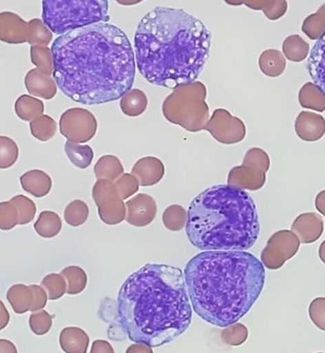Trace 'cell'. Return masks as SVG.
<instances>
[{
    "label": "cell",
    "instance_id": "cell-26",
    "mask_svg": "<svg viewBox=\"0 0 325 353\" xmlns=\"http://www.w3.org/2000/svg\"><path fill=\"white\" fill-rule=\"evenodd\" d=\"M65 152L71 163L80 170L88 168L95 157L93 148L90 145H81L79 143H75L69 139H67L66 143H65Z\"/></svg>",
    "mask_w": 325,
    "mask_h": 353
},
{
    "label": "cell",
    "instance_id": "cell-1",
    "mask_svg": "<svg viewBox=\"0 0 325 353\" xmlns=\"http://www.w3.org/2000/svg\"><path fill=\"white\" fill-rule=\"evenodd\" d=\"M51 52L53 77L74 102L88 105L114 102L134 86L136 54L127 34L109 22L60 35Z\"/></svg>",
    "mask_w": 325,
    "mask_h": 353
},
{
    "label": "cell",
    "instance_id": "cell-5",
    "mask_svg": "<svg viewBox=\"0 0 325 353\" xmlns=\"http://www.w3.org/2000/svg\"><path fill=\"white\" fill-rule=\"evenodd\" d=\"M185 227L190 243L202 251L248 250L261 230L254 200L229 184L199 193L190 203Z\"/></svg>",
    "mask_w": 325,
    "mask_h": 353
},
{
    "label": "cell",
    "instance_id": "cell-45",
    "mask_svg": "<svg viewBox=\"0 0 325 353\" xmlns=\"http://www.w3.org/2000/svg\"><path fill=\"white\" fill-rule=\"evenodd\" d=\"M309 318L315 327L325 332V298H317L308 307Z\"/></svg>",
    "mask_w": 325,
    "mask_h": 353
},
{
    "label": "cell",
    "instance_id": "cell-2",
    "mask_svg": "<svg viewBox=\"0 0 325 353\" xmlns=\"http://www.w3.org/2000/svg\"><path fill=\"white\" fill-rule=\"evenodd\" d=\"M211 42V32L201 20L183 9L158 6L136 28V66L147 82L174 90L198 79Z\"/></svg>",
    "mask_w": 325,
    "mask_h": 353
},
{
    "label": "cell",
    "instance_id": "cell-21",
    "mask_svg": "<svg viewBox=\"0 0 325 353\" xmlns=\"http://www.w3.org/2000/svg\"><path fill=\"white\" fill-rule=\"evenodd\" d=\"M60 346L67 353H86L88 352L90 337L82 328L65 327L60 334Z\"/></svg>",
    "mask_w": 325,
    "mask_h": 353
},
{
    "label": "cell",
    "instance_id": "cell-6",
    "mask_svg": "<svg viewBox=\"0 0 325 353\" xmlns=\"http://www.w3.org/2000/svg\"><path fill=\"white\" fill-rule=\"evenodd\" d=\"M42 9L45 26L58 35L111 19L109 0H43Z\"/></svg>",
    "mask_w": 325,
    "mask_h": 353
},
{
    "label": "cell",
    "instance_id": "cell-25",
    "mask_svg": "<svg viewBox=\"0 0 325 353\" xmlns=\"http://www.w3.org/2000/svg\"><path fill=\"white\" fill-rule=\"evenodd\" d=\"M299 102L304 109L318 112L325 111V95L315 83H306L302 87L299 93Z\"/></svg>",
    "mask_w": 325,
    "mask_h": 353
},
{
    "label": "cell",
    "instance_id": "cell-37",
    "mask_svg": "<svg viewBox=\"0 0 325 353\" xmlns=\"http://www.w3.org/2000/svg\"><path fill=\"white\" fill-rule=\"evenodd\" d=\"M19 157L17 143L8 137L0 136V170L14 165Z\"/></svg>",
    "mask_w": 325,
    "mask_h": 353
},
{
    "label": "cell",
    "instance_id": "cell-35",
    "mask_svg": "<svg viewBox=\"0 0 325 353\" xmlns=\"http://www.w3.org/2000/svg\"><path fill=\"white\" fill-rule=\"evenodd\" d=\"M90 214L89 207L83 200H74L65 208L64 218L72 227H79L86 223Z\"/></svg>",
    "mask_w": 325,
    "mask_h": 353
},
{
    "label": "cell",
    "instance_id": "cell-39",
    "mask_svg": "<svg viewBox=\"0 0 325 353\" xmlns=\"http://www.w3.org/2000/svg\"><path fill=\"white\" fill-rule=\"evenodd\" d=\"M248 328L243 323H235L222 330L221 337L224 343L231 346H239L248 339Z\"/></svg>",
    "mask_w": 325,
    "mask_h": 353
},
{
    "label": "cell",
    "instance_id": "cell-41",
    "mask_svg": "<svg viewBox=\"0 0 325 353\" xmlns=\"http://www.w3.org/2000/svg\"><path fill=\"white\" fill-rule=\"evenodd\" d=\"M54 316H51L46 310H38L33 312L29 318V325L36 336H45L50 332L53 325Z\"/></svg>",
    "mask_w": 325,
    "mask_h": 353
},
{
    "label": "cell",
    "instance_id": "cell-4",
    "mask_svg": "<svg viewBox=\"0 0 325 353\" xmlns=\"http://www.w3.org/2000/svg\"><path fill=\"white\" fill-rule=\"evenodd\" d=\"M194 312L215 327H226L245 316L263 292L264 266L246 251L197 254L185 271Z\"/></svg>",
    "mask_w": 325,
    "mask_h": 353
},
{
    "label": "cell",
    "instance_id": "cell-24",
    "mask_svg": "<svg viewBox=\"0 0 325 353\" xmlns=\"http://www.w3.org/2000/svg\"><path fill=\"white\" fill-rule=\"evenodd\" d=\"M149 99L140 89H131L120 99V110L125 116L138 117L147 109Z\"/></svg>",
    "mask_w": 325,
    "mask_h": 353
},
{
    "label": "cell",
    "instance_id": "cell-20",
    "mask_svg": "<svg viewBox=\"0 0 325 353\" xmlns=\"http://www.w3.org/2000/svg\"><path fill=\"white\" fill-rule=\"evenodd\" d=\"M20 183L24 191L37 199L46 196L52 190V179L43 170H29L20 176Z\"/></svg>",
    "mask_w": 325,
    "mask_h": 353
},
{
    "label": "cell",
    "instance_id": "cell-36",
    "mask_svg": "<svg viewBox=\"0 0 325 353\" xmlns=\"http://www.w3.org/2000/svg\"><path fill=\"white\" fill-rule=\"evenodd\" d=\"M31 62L45 75H53V56L51 49L47 46L32 45L30 49Z\"/></svg>",
    "mask_w": 325,
    "mask_h": 353
},
{
    "label": "cell",
    "instance_id": "cell-3",
    "mask_svg": "<svg viewBox=\"0 0 325 353\" xmlns=\"http://www.w3.org/2000/svg\"><path fill=\"white\" fill-rule=\"evenodd\" d=\"M118 316L134 343L159 347L176 341L192 321L185 273L165 264L134 272L118 292Z\"/></svg>",
    "mask_w": 325,
    "mask_h": 353
},
{
    "label": "cell",
    "instance_id": "cell-8",
    "mask_svg": "<svg viewBox=\"0 0 325 353\" xmlns=\"http://www.w3.org/2000/svg\"><path fill=\"white\" fill-rule=\"evenodd\" d=\"M270 166V157L264 150L250 148L242 165L235 166L229 172L228 184L244 190H260L266 183Z\"/></svg>",
    "mask_w": 325,
    "mask_h": 353
},
{
    "label": "cell",
    "instance_id": "cell-29",
    "mask_svg": "<svg viewBox=\"0 0 325 353\" xmlns=\"http://www.w3.org/2000/svg\"><path fill=\"white\" fill-rule=\"evenodd\" d=\"M311 47L306 40L300 35H291L282 43V53L286 59L291 62L300 63L308 57Z\"/></svg>",
    "mask_w": 325,
    "mask_h": 353
},
{
    "label": "cell",
    "instance_id": "cell-43",
    "mask_svg": "<svg viewBox=\"0 0 325 353\" xmlns=\"http://www.w3.org/2000/svg\"><path fill=\"white\" fill-rule=\"evenodd\" d=\"M114 182L118 194L123 200L129 199L140 190V183H138L136 177L132 175V173H123Z\"/></svg>",
    "mask_w": 325,
    "mask_h": 353
},
{
    "label": "cell",
    "instance_id": "cell-27",
    "mask_svg": "<svg viewBox=\"0 0 325 353\" xmlns=\"http://www.w3.org/2000/svg\"><path fill=\"white\" fill-rule=\"evenodd\" d=\"M15 112L22 121H31L44 112V103L31 95H22L15 102Z\"/></svg>",
    "mask_w": 325,
    "mask_h": 353
},
{
    "label": "cell",
    "instance_id": "cell-10",
    "mask_svg": "<svg viewBox=\"0 0 325 353\" xmlns=\"http://www.w3.org/2000/svg\"><path fill=\"white\" fill-rule=\"evenodd\" d=\"M59 127L62 136L69 141L85 143L97 134L98 121L88 110L72 108L63 112Z\"/></svg>",
    "mask_w": 325,
    "mask_h": 353
},
{
    "label": "cell",
    "instance_id": "cell-18",
    "mask_svg": "<svg viewBox=\"0 0 325 353\" xmlns=\"http://www.w3.org/2000/svg\"><path fill=\"white\" fill-rule=\"evenodd\" d=\"M306 69L313 83L325 95V33L313 45L306 62Z\"/></svg>",
    "mask_w": 325,
    "mask_h": 353
},
{
    "label": "cell",
    "instance_id": "cell-14",
    "mask_svg": "<svg viewBox=\"0 0 325 353\" xmlns=\"http://www.w3.org/2000/svg\"><path fill=\"white\" fill-rule=\"evenodd\" d=\"M324 220L315 212L302 213L291 225V231L299 237L302 244L317 242L324 234Z\"/></svg>",
    "mask_w": 325,
    "mask_h": 353
},
{
    "label": "cell",
    "instance_id": "cell-17",
    "mask_svg": "<svg viewBox=\"0 0 325 353\" xmlns=\"http://www.w3.org/2000/svg\"><path fill=\"white\" fill-rule=\"evenodd\" d=\"M25 87L33 97H39L45 100H51L57 94V83L51 76L45 75L39 69L30 70L26 74Z\"/></svg>",
    "mask_w": 325,
    "mask_h": 353
},
{
    "label": "cell",
    "instance_id": "cell-34",
    "mask_svg": "<svg viewBox=\"0 0 325 353\" xmlns=\"http://www.w3.org/2000/svg\"><path fill=\"white\" fill-rule=\"evenodd\" d=\"M162 222L165 228L172 232L182 230L187 222V212L185 207L178 204L168 206L163 212Z\"/></svg>",
    "mask_w": 325,
    "mask_h": 353
},
{
    "label": "cell",
    "instance_id": "cell-40",
    "mask_svg": "<svg viewBox=\"0 0 325 353\" xmlns=\"http://www.w3.org/2000/svg\"><path fill=\"white\" fill-rule=\"evenodd\" d=\"M19 223V211L14 202H0V230L8 231Z\"/></svg>",
    "mask_w": 325,
    "mask_h": 353
},
{
    "label": "cell",
    "instance_id": "cell-30",
    "mask_svg": "<svg viewBox=\"0 0 325 353\" xmlns=\"http://www.w3.org/2000/svg\"><path fill=\"white\" fill-rule=\"evenodd\" d=\"M97 179H109L114 181L123 172V166L118 157L114 155H104L98 159L94 168Z\"/></svg>",
    "mask_w": 325,
    "mask_h": 353
},
{
    "label": "cell",
    "instance_id": "cell-44",
    "mask_svg": "<svg viewBox=\"0 0 325 353\" xmlns=\"http://www.w3.org/2000/svg\"><path fill=\"white\" fill-rule=\"evenodd\" d=\"M31 23L33 24L34 28L31 32H29L28 43L39 45V46H48L49 43L52 41V31L40 20H34Z\"/></svg>",
    "mask_w": 325,
    "mask_h": 353
},
{
    "label": "cell",
    "instance_id": "cell-19",
    "mask_svg": "<svg viewBox=\"0 0 325 353\" xmlns=\"http://www.w3.org/2000/svg\"><path fill=\"white\" fill-rule=\"evenodd\" d=\"M229 6H246L253 10H262L269 20H277L288 11L286 0H224Z\"/></svg>",
    "mask_w": 325,
    "mask_h": 353
},
{
    "label": "cell",
    "instance_id": "cell-22",
    "mask_svg": "<svg viewBox=\"0 0 325 353\" xmlns=\"http://www.w3.org/2000/svg\"><path fill=\"white\" fill-rule=\"evenodd\" d=\"M6 299L17 314H25L32 309L34 303V292L31 285H13L9 288Z\"/></svg>",
    "mask_w": 325,
    "mask_h": 353
},
{
    "label": "cell",
    "instance_id": "cell-13",
    "mask_svg": "<svg viewBox=\"0 0 325 353\" xmlns=\"http://www.w3.org/2000/svg\"><path fill=\"white\" fill-rule=\"evenodd\" d=\"M125 206H127L125 220L132 226H149L158 214V204L156 200L145 193H140L132 199L127 200Z\"/></svg>",
    "mask_w": 325,
    "mask_h": 353
},
{
    "label": "cell",
    "instance_id": "cell-15",
    "mask_svg": "<svg viewBox=\"0 0 325 353\" xmlns=\"http://www.w3.org/2000/svg\"><path fill=\"white\" fill-rule=\"evenodd\" d=\"M132 174L136 177L140 186L149 188L162 181L165 166L158 157H145L136 161L132 168Z\"/></svg>",
    "mask_w": 325,
    "mask_h": 353
},
{
    "label": "cell",
    "instance_id": "cell-9",
    "mask_svg": "<svg viewBox=\"0 0 325 353\" xmlns=\"http://www.w3.org/2000/svg\"><path fill=\"white\" fill-rule=\"evenodd\" d=\"M101 220L107 225H118L125 220L127 206L120 199L114 182L98 179L92 190Z\"/></svg>",
    "mask_w": 325,
    "mask_h": 353
},
{
    "label": "cell",
    "instance_id": "cell-50",
    "mask_svg": "<svg viewBox=\"0 0 325 353\" xmlns=\"http://www.w3.org/2000/svg\"><path fill=\"white\" fill-rule=\"evenodd\" d=\"M17 353V346L8 339H0V353Z\"/></svg>",
    "mask_w": 325,
    "mask_h": 353
},
{
    "label": "cell",
    "instance_id": "cell-32",
    "mask_svg": "<svg viewBox=\"0 0 325 353\" xmlns=\"http://www.w3.org/2000/svg\"><path fill=\"white\" fill-rule=\"evenodd\" d=\"M57 123L47 114H42L30 121L31 134L40 141H48L55 137L57 132Z\"/></svg>",
    "mask_w": 325,
    "mask_h": 353
},
{
    "label": "cell",
    "instance_id": "cell-31",
    "mask_svg": "<svg viewBox=\"0 0 325 353\" xmlns=\"http://www.w3.org/2000/svg\"><path fill=\"white\" fill-rule=\"evenodd\" d=\"M67 282V294H78L86 289L88 284V276L82 268L78 266H69L65 268L61 272Z\"/></svg>",
    "mask_w": 325,
    "mask_h": 353
},
{
    "label": "cell",
    "instance_id": "cell-52",
    "mask_svg": "<svg viewBox=\"0 0 325 353\" xmlns=\"http://www.w3.org/2000/svg\"><path fill=\"white\" fill-rule=\"evenodd\" d=\"M116 1L120 4V6H132L140 3V2L145 1V0H116Z\"/></svg>",
    "mask_w": 325,
    "mask_h": 353
},
{
    "label": "cell",
    "instance_id": "cell-33",
    "mask_svg": "<svg viewBox=\"0 0 325 353\" xmlns=\"http://www.w3.org/2000/svg\"><path fill=\"white\" fill-rule=\"evenodd\" d=\"M302 32L304 33L309 39L317 40L320 36L325 33V3L322 4L317 9V12L308 15L302 22Z\"/></svg>",
    "mask_w": 325,
    "mask_h": 353
},
{
    "label": "cell",
    "instance_id": "cell-42",
    "mask_svg": "<svg viewBox=\"0 0 325 353\" xmlns=\"http://www.w3.org/2000/svg\"><path fill=\"white\" fill-rule=\"evenodd\" d=\"M11 201L14 202L18 211H19V223L18 225H26L34 219L37 207L33 200L24 196V195H17L11 199Z\"/></svg>",
    "mask_w": 325,
    "mask_h": 353
},
{
    "label": "cell",
    "instance_id": "cell-16",
    "mask_svg": "<svg viewBox=\"0 0 325 353\" xmlns=\"http://www.w3.org/2000/svg\"><path fill=\"white\" fill-rule=\"evenodd\" d=\"M295 130L297 137L308 143H315L324 138L325 134V119L317 112H302L295 123Z\"/></svg>",
    "mask_w": 325,
    "mask_h": 353
},
{
    "label": "cell",
    "instance_id": "cell-53",
    "mask_svg": "<svg viewBox=\"0 0 325 353\" xmlns=\"http://www.w3.org/2000/svg\"><path fill=\"white\" fill-rule=\"evenodd\" d=\"M318 256H319L322 262L325 264V240L322 243V245H320L319 250H318Z\"/></svg>",
    "mask_w": 325,
    "mask_h": 353
},
{
    "label": "cell",
    "instance_id": "cell-46",
    "mask_svg": "<svg viewBox=\"0 0 325 353\" xmlns=\"http://www.w3.org/2000/svg\"><path fill=\"white\" fill-rule=\"evenodd\" d=\"M33 292H34V303H33L32 309L30 312H38V310H43L47 305L48 296L43 287L38 285H31Z\"/></svg>",
    "mask_w": 325,
    "mask_h": 353
},
{
    "label": "cell",
    "instance_id": "cell-51",
    "mask_svg": "<svg viewBox=\"0 0 325 353\" xmlns=\"http://www.w3.org/2000/svg\"><path fill=\"white\" fill-rule=\"evenodd\" d=\"M315 208L325 217V190L320 191L315 197Z\"/></svg>",
    "mask_w": 325,
    "mask_h": 353
},
{
    "label": "cell",
    "instance_id": "cell-47",
    "mask_svg": "<svg viewBox=\"0 0 325 353\" xmlns=\"http://www.w3.org/2000/svg\"><path fill=\"white\" fill-rule=\"evenodd\" d=\"M92 353H114V350L113 346L109 345L106 341L98 339L93 343L92 345Z\"/></svg>",
    "mask_w": 325,
    "mask_h": 353
},
{
    "label": "cell",
    "instance_id": "cell-12",
    "mask_svg": "<svg viewBox=\"0 0 325 353\" xmlns=\"http://www.w3.org/2000/svg\"><path fill=\"white\" fill-rule=\"evenodd\" d=\"M205 130L213 138L223 145H235L246 138L245 123L241 119L232 116L225 109H216L206 125Z\"/></svg>",
    "mask_w": 325,
    "mask_h": 353
},
{
    "label": "cell",
    "instance_id": "cell-49",
    "mask_svg": "<svg viewBox=\"0 0 325 353\" xmlns=\"http://www.w3.org/2000/svg\"><path fill=\"white\" fill-rule=\"evenodd\" d=\"M151 346L143 343H136L127 348V353H152Z\"/></svg>",
    "mask_w": 325,
    "mask_h": 353
},
{
    "label": "cell",
    "instance_id": "cell-38",
    "mask_svg": "<svg viewBox=\"0 0 325 353\" xmlns=\"http://www.w3.org/2000/svg\"><path fill=\"white\" fill-rule=\"evenodd\" d=\"M41 285L46 291L48 300L50 301L59 300L67 293L66 279L62 274H50L45 276Z\"/></svg>",
    "mask_w": 325,
    "mask_h": 353
},
{
    "label": "cell",
    "instance_id": "cell-48",
    "mask_svg": "<svg viewBox=\"0 0 325 353\" xmlns=\"http://www.w3.org/2000/svg\"><path fill=\"white\" fill-rule=\"evenodd\" d=\"M9 321H10V314L4 303L0 301V330L8 327Z\"/></svg>",
    "mask_w": 325,
    "mask_h": 353
},
{
    "label": "cell",
    "instance_id": "cell-28",
    "mask_svg": "<svg viewBox=\"0 0 325 353\" xmlns=\"http://www.w3.org/2000/svg\"><path fill=\"white\" fill-rule=\"evenodd\" d=\"M34 229L41 237L47 239L56 237L62 230L61 218L54 211H43L35 222Z\"/></svg>",
    "mask_w": 325,
    "mask_h": 353
},
{
    "label": "cell",
    "instance_id": "cell-23",
    "mask_svg": "<svg viewBox=\"0 0 325 353\" xmlns=\"http://www.w3.org/2000/svg\"><path fill=\"white\" fill-rule=\"evenodd\" d=\"M259 67L264 75L277 78L282 75L286 67L284 53L277 49H268L259 58Z\"/></svg>",
    "mask_w": 325,
    "mask_h": 353
},
{
    "label": "cell",
    "instance_id": "cell-7",
    "mask_svg": "<svg viewBox=\"0 0 325 353\" xmlns=\"http://www.w3.org/2000/svg\"><path fill=\"white\" fill-rule=\"evenodd\" d=\"M207 90L201 82L177 87L162 103V114L169 123L180 125L190 132L205 130L210 119L206 103Z\"/></svg>",
    "mask_w": 325,
    "mask_h": 353
},
{
    "label": "cell",
    "instance_id": "cell-11",
    "mask_svg": "<svg viewBox=\"0 0 325 353\" xmlns=\"http://www.w3.org/2000/svg\"><path fill=\"white\" fill-rule=\"evenodd\" d=\"M300 246L299 237L293 231H277L271 236L262 251V263L270 270L281 269L286 261L297 255Z\"/></svg>",
    "mask_w": 325,
    "mask_h": 353
}]
</instances>
